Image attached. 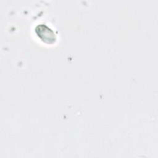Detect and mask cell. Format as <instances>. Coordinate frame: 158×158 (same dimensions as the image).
Wrapping results in <instances>:
<instances>
[{"label":"cell","instance_id":"1","mask_svg":"<svg viewBox=\"0 0 158 158\" xmlns=\"http://www.w3.org/2000/svg\"><path fill=\"white\" fill-rule=\"evenodd\" d=\"M36 32L42 40L48 43H51L56 40L54 31L44 25H40L36 27Z\"/></svg>","mask_w":158,"mask_h":158}]
</instances>
